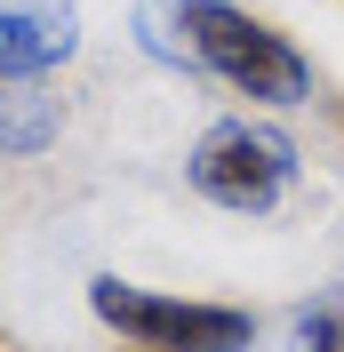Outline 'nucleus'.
<instances>
[{"label": "nucleus", "mask_w": 344, "mask_h": 352, "mask_svg": "<svg viewBox=\"0 0 344 352\" xmlns=\"http://www.w3.org/2000/svg\"><path fill=\"white\" fill-rule=\"evenodd\" d=\"M88 305L105 329H120L144 352H240L257 336V320L233 305H184V296H160V288H129V280H88Z\"/></svg>", "instance_id": "obj_3"}, {"label": "nucleus", "mask_w": 344, "mask_h": 352, "mask_svg": "<svg viewBox=\"0 0 344 352\" xmlns=\"http://www.w3.org/2000/svg\"><path fill=\"white\" fill-rule=\"evenodd\" d=\"M65 129V112L41 80H0V160H24V153H48Z\"/></svg>", "instance_id": "obj_5"}, {"label": "nucleus", "mask_w": 344, "mask_h": 352, "mask_svg": "<svg viewBox=\"0 0 344 352\" xmlns=\"http://www.w3.org/2000/svg\"><path fill=\"white\" fill-rule=\"evenodd\" d=\"M184 176H193V192L216 200V208L264 217V208H280V192L297 184V144L280 129H264V120H216L193 144Z\"/></svg>", "instance_id": "obj_2"}, {"label": "nucleus", "mask_w": 344, "mask_h": 352, "mask_svg": "<svg viewBox=\"0 0 344 352\" xmlns=\"http://www.w3.org/2000/svg\"><path fill=\"white\" fill-rule=\"evenodd\" d=\"M80 48L72 0H0V80H41Z\"/></svg>", "instance_id": "obj_4"}, {"label": "nucleus", "mask_w": 344, "mask_h": 352, "mask_svg": "<svg viewBox=\"0 0 344 352\" xmlns=\"http://www.w3.org/2000/svg\"><path fill=\"white\" fill-rule=\"evenodd\" d=\"M176 41H184L193 72H216L224 88L257 96V104H304L312 96V65L233 0H176Z\"/></svg>", "instance_id": "obj_1"}]
</instances>
